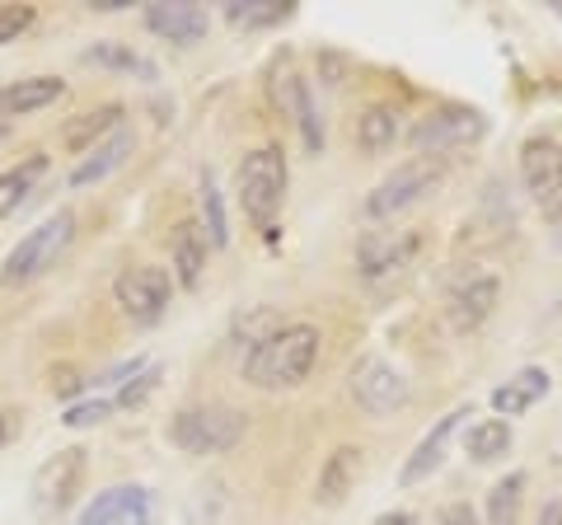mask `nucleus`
I'll use <instances>...</instances> for the list:
<instances>
[{
	"label": "nucleus",
	"instance_id": "nucleus-36",
	"mask_svg": "<svg viewBox=\"0 0 562 525\" xmlns=\"http://www.w3.org/2000/svg\"><path fill=\"white\" fill-rule=\"evenodd\" d=\"M535 525H562V502L558 498H549L539 506V516H535Z\"/></svg>",
	"mask_w": 562,
	"mask_h": 525
},
{
	"label": "nucleus",
	"instance_id": "nucleus-22",
	"mask_svg": "<svg viewBox=\"0 0 562 525\" xmlns=\"http://www.w3.org/2000/svg\"><path fill=\"white\" fill-rule=\"evenodd\" d=\"M47 155H29V160H20V165H10L5 174H0V221L5 216H14L20 206L33 198V188H38V179L47 174Z\"/></svg>",
	"mask_w": 562,
	"mask_h": 525
},
{
	"label": "nucleus",
	"instance_id": "nucleus-28",
	"mask_svg": "<svg viewBox=\"0 0 562 525\" xmlns=\"http://www.w3.org/2000/svg\"><path fill=\"white\" fill-rule=\"evenodd\" d=\"M85 62H90V66H109V71H127V76L155 80V66L140 57V52H132L127 43H94L90 52H85Z\"/></svg>",
	"mask_w": 562,
	"mask_h": 525
},
{
	"label": "nucleus",
	"instance_id": "nucleus-24",
	"mask_svg": "<svg viewBox=\"0 0 562 525\" xmlns=\"http://www.w3.org/2000/svg\"><path fill=\"white\" fill-rule=\"evenodd\" d=\"M398 142V113L394 109H384V103H375V109H366L357 118V146L366 155H384V150H394Z\"/></svg>",
	"mask_w": 562,
	"mask_h": 525
},
{
	"label": "nucleus",
	"instance_id": "nucleus-34",
	"mask_svg": "<svg viewBox=\"0 0 562 525\" xmlns=\"http://www.w3.org/2000/svg\"><path fill=\"white\" fill-rule=\"evenodd\" d=\"M20 432H24V413L20 409H0V450L20 442Z\"/></svg>",
	"mask_w": 562,
	"mask_h": 525
},
{
	"label": "nucleus",
	"instance_id": "nucleus-11",
	"mask_svg": "<svg viewBox=\"0 0 562 525\" xmlns=\"http://www.w3.org/2000/svg\"><path fill=\"white\" fill-rule=\"evenodd\" d=\"M76 525H155V498L140 483H117L76 516Z\"/></svg>",
	"mask_w": 562,
	"mask_h": 525
},
{
	"label": "nucleus",
	"instance_id": "nucleus-19",
	"mask_svg": "<svg viewBox=\"0 0 562 525\" xmlns=\"http://www.w3.org/2000/svg\"><path fill=\"white\" fill-rule=\"evenodd\" d=\"M66 94V80L57 76H29V80H14L0 90V122L5 118H24V113H38L47 103H57Z\"/></svg>",
	"mask_w": 562,
	"mask_h": 525
},
{
	"label": "nucleus",
	"instance_id": "nucleus-10",
	"mask_svg": "<svg viewBox=\"0 0 562 525\" xmlns=\"http://www.w3.org/2000/svg\"><path fill=\"white\" fill-rule=\"evenodd\" d=\"M408 380H403L390 361L380 357H361L351 366V399H357V409H366L371 417H384L408 404Z\"/></svg>",
	"mask_w": 562,
	"mask_h": 525
},
{
	"label": "nucleus",
	"instance_id": "nucleus-18",
	"mask_svg": "<svg viewBox=\"0 0 562 525\" xmlns=\"http://www.w3.org/2000/svg\"><path fill=\"white\" fill-rule=\"evenodd\" d=\"M361 469H366V455H361V446H338L324 460V469H319V483H314V502L319 506H338V502H347V493L357 488V479H361Z\"/></svg>",
	"mask_w": 562,
	"mask_h": 525
},
{
	"label": "nucleus",
	"instance_id": "nucleus-14",
	"mask_svg": "<svg viewBox=\"0 0 562 525\" xmlns=\"http://www.w3.org/2000/svg\"><path fill=\"white\" fill-rule=\"evenodd\" d=\"M140 20H146V29L155 33V38L179 43V47L202 43V38H206V24H211L206 10L192 5V0H150Z\"/></svg>",
	"mask_w": 562,
	"mask_h": 525
},
{
	"label": "nucleus",
	"instance_id": "nucleus-29",
	"mask_svg": "<svg viewBox=\"0 0 562 525\" xmlns=\"http://www.w3.org/2000/svg\"><path fill=\"white\" fill-rule=\"evenodd\" d=\"M202 216H206V239H211V249H225L231 244V225H225V206H221V188L216 179H202Z\"/></svg>",
	"mask_w": 562,
	"mask_h": 525
},
{
	"label": "nucleus",
	"instance_id": "nucleus-33",
	"mask_svg": "<svg viewBox=\"0 0 562 525\" xmlns=\"http://www.w3.org/2000/svg\"><path fill=\"white\" fill-rule=\"evenodd\" d=\"M431 525H479V512H473L469 502H450V506H441V512H436Z\"/></svg>",
	"mask_w": 562,
	"mask_h": 525
},
{
	"label": "nucleus",
	"instance_id": "nucleus-35",
	"mask_svg": "<svg viewBox=\"0 0 562 525\" xmlns=\"http://www.w3.org/2000/svg\"><path fill=\"white\" fill-rule=\"evenodd\" d=\"M80 384H85V380H80L76 371H57V376H52V390H57V394H76Z\"/></svg>",
	"mask_w": 562,
	"mask_h": 525
},
{
	"label": "nucleus",
	"instance_id": "nucleus-25",
	"mask_svg": "<svg viewBox=\"0 0 562 525\" xmlns=\"http://www.w3.org/2000/svg\"><path fill=\"white\" fill-rule=\"evenodd\" d=\"M295 14L291 0H225V20L239 29H272Z\"/></svg>",
	"mask_w": 562,
	"mask_h": 525
},
{
	"label": "nucleus",
	"instance_id": "nucleus-6",
	"mask_svg": "<svg viewBox=\"0 0 562 525\" xmlns=\"http://www.w3.org/2000/svg\"><path fill=\"white\" fill-rule=\"evenodd\" d=\"M85 450L80 446H66L57 455H47V460L38 465V474H33L29 483V502H33V512H38L43 521H57L70 502L80 498V488H85Z\"/></svg>",
	"mask_w": 562,
	"mask_h": 525
},
{
	"label": "nucleus",
	"instance_id": "nucleus-12",
	"mask_svg": "<svg viewBox=\"0 0 562 525\" xmlns=\"http://www.w3.org/2000/svg\"><path fill=\"white\" fill-rule=\"evenodd\" d=\"M272 99H277L281 118L295 122V132H301L305 150L319 155V150H324V122H319V113H314V99H310L305 76H295L291 66H277V76H272Z\"/></svg>",
	"mask_w": 562,
	"mask_h": 525
},
{
	"label": "nucleus",
	"instance_id": "nucleus-7",
	"mask_svg": "<svg viewBox=\"0 0 562 525\" xmlns=\"http://www.w3.org/2000/svg\"><path fill=\"white\" fill-rule=\"evenodd\" d=\"M483 132H487V118L479 109L446 103V109H436V113H427V118L417 122L408 142H413L417 155H427V160H441V155H450V150L483 142Z\"/></svg>",
	"mask_w": 562,
	"mask_h": 525
},
{
	"label": "nucleus",
	"instance_id": "nucleus-20",
	"mask_svg": "<svg viewBox=\"0 0 562 525\" xmlns=\"http://www.w3.org/2000/svg\"><path fill=\"white\" fill-rule=\"evenodd\" d=\"M549 371H539V366H525V371H516L506 384H497L492 390V409H497L502 417H520V413H530L543 394H549Z\"/></svg>",
	"mask_w": 562,
	"mask_h": 525
},
{
	"label": "nucleus",
	"instance_id": "nucleus-15",
	"mask_svg": "<svg viewBox=\"0 0 562 525\" xmlns=\"http://www.w3.org/2000/svg\"><path fill=\"white\" fill-rule=\"evenodd\" d=\"M417 244H422L417 235H403V231H371L357 244V262L371 282H380V277H394L398 268H408Z\"/></svg>",
	"mask_w": 562,
	"mask_h": 525
},
{
	"label": "nucleus",
	"instance_id": "nucleus-17",
	"mask_svg": "<svg viewBox=\"0 0 562 525\" xmlns=\"http://www.w3.org/2000/svg\"><path fill=\"white\" fill-rule=\"evenodd\" d=\"M206 249H211L206 225H198V221H179V225H173V239H169L173 282L188 287V291H198L202 287V268H206Z\"/></svg>",
	"mask_w": 562,
	"mask_h": 525
},
{
	"label": "nucleus",
	"instance_id": "nucleus-3",
	"mask_svg": "<svg viewBox=\"0 0 562 525\" xmlns=\"http://www.w3.org/2000/svg\"><path fill=\"white\" fill-rule=\"evenodd\" d=\"M70 239H76V212H66V206H61V212H52L47 221H38L5 254V268H0V277H5L10 287L33 282V277H43L47 268H57V258L70 249Z\"/></svg>",
	"mask_w": 562,
	"mask_h": 525
},
{
	"label": "nucleus",
	"instance_id": "nucleus-26",
	"mask_svg": "<svg viewBox=\"0 0 562 525\" xmlns=\"http://www.w3.org/2000/svg\"><path fill=\"white\" fill-rule=\"evenodd\" d=\"M464 450L479 465L502 460V455L512 450V423H506V417H483V423H473L469 436H464Z\"/></svg>",
	"mask_w": 562,
	"mask_h": 525
},
{
	"label": "nucleus",
	"instance_id": "nucleus-5",
	"mask_svg": "<svg viewBox=\"0 0 562 525\" xmlns=\"http://www.w3.org/2000/svg\"><path fill=\"white\" fill-rule=\"evenodd\" d=\"M446 179V165L441 160H427V155H417V160L398 165L390 179H380L371 188V198H366V216L371 221H390L398 212H408V206H417L427 192H436Z\"/></svg>",
	"mask_w": 562,
	"mask_h": 525
},
{
	"label": "nucleus",
	"instance_id": "nucleus-13",
	"mask_svg": "<svg viewBox=\"0 0 562 525\" xmlns=\"http://www.w3.org/2000/svg\"><path fill=\"white\" fill-rule=\"evenodd\" d=\"M497 295H502V282L492 272L460 277V282L450 287V295H446V320H450V328H454V334H473V328H479L487 314H492Z\"/></svg>",
	"mask_w": 562,
	"mask_h": 525
},
{
	"label": "nucleus",
	"instance_id": "nucleus-37",
	"mask_svg": "<svg viewBox=\"0 0 562 525\" xmlns=\"http://www.w3.org/2000/svg\"><path fill=\"white\" fill-rule=\"evenodd\" d=\"M371 525H417L408 512H384V516H375Z\"/></svg>",
	"mask_w": 562,
	"mask_h": 525
},
{
	"label": "nucleus",
	"instance_id": "nucleus-2",
	"mask_svg": "<svg viewBox=\"0 0 562 525\" xmlns=\"http://www.w3.org/2000/svg\"><path fill=\"white\" fill-rule=\"evenodd\" d=\"M235 192L239 206L262 235H277L272 225L281 216V202H286V155L277 146H258L239 160L235 169Z\"/></svg>",
	"mask_w": 562,
	"mask_h": 525
},
{
	"label": "nucleus",
	"instance_id": "nucleus-23",
	"mask_svg": "<svg viewBox=\"0 0 562 525\" xmlns=\"http://www.w3.org/2000/svg\"><path fill=\"white\" fill-rule=\"evenodd\" d=\"M117 127H122V103H103V109L80 113V118L66 122V127H61V146H66V150H94L99 136H103V132L113 136Z\"/></svg>",
	"mask_w": 562,
	"mask_h": 525
},
{
	"label": "nucleus",
	"instance_id": "nucleus-27",
	"mask_svg": "<svg viewBox=\"0 0 562 525\" xmlns=\"http://www.w3.org/2000/svg\"><path fill=\"white\" fill-rule=\"evenodd\" d=\"M520 506H525V474H506L487 493V525H520Z\"/></svg>",
	"mask_w": 562,
	"mask_h": 525
},
{
	"label": "nucleus",
	"instance_id": "nucleus-21",
	"mask_svg": "<svg viewBox=\"0 0 562 525\" xmlns=\"http://www.w3.org/2000/svg\"><path fill=\"white\" fill-rule=\"evenodd\" d=\"M132 146H136V136L127 132V127H117L109 142H99L90 155H85V160L70 169V188H90V183H99L103 174H113L122 160H127L132 155Z\"/></svg>",
	"mask_w": 562,
	"mask_h": 525
},
{
	"label": "nucleus",
	"instance_id": "nucleus-9",
	"mask_svg": "<svg viewBox=\"0 0 562 525\" xmlns=\"http://www.w3.org/2000/svg\"><path fill=\"white\" fill-rule=\"evenodd\" d=\"M520 183L543 221H562V146L553 136H530L520 146Z\"/></svg>",
	"mask_w": 562,
	"mask_h": 525
},
{
	"label": "nucleus",
	"instance_id": "nucleus-31",
	"mask_svg": "<svg viewBox=\"0 0 562 525\" xmlns=\"http://www.w3.org/2000/svg\"><path fill=\"white\" fill-rule=\"evenodd\" d=\"M155 384H160V371H155V366H146V371H136V376H132L127 384H122L117 404H122V409H136L140 399H146V394L155 390Z\"/></svg>",
	"mask_w": 562,
	"mask_h": 525
},
{
	"label": "nucleus",
	"instance_id": "nucleus-4",
	"mask_svg": "<svg viewBox=\"0 0 562 525\" xmlns=\"http://www.w3.org/2000/svg\"><path fill=\"white\" fill-rule=\"evenodd\" d=\"M169 442L183 455H221L244 442V413L225 404H192L179 409L169 423Z\"/></svg>",
	"mask_w": 562,
	"mask_h": 525
},
{
	"label": "nucleus",
	"instance_id": "nucleus-30",
	"mask_svg": "<svg viewBox=\"0 0 562 525\" xmlns=\"http://www.w3.org/2000/svg\"><path fill=\"white\" fill-rule=\"evenodd\" d=\"M109 413H113L109 399H85V404H70V409H66L61 423H66V427H90V423H103Z\"/></svg>",
	"mask_w": 562,
	"mask_h": 525
},
{
	"label": "nucleus",
	"instance_id": "nucleus-1",
	"mask_svg": "<svg viewBox=\"0 0 562 525\" xmlns=\"http://www.w3.org/2000/svg\"><path fill=\"white\" fill-rule=\"evenodd\" d=\"M319 361V328L314 324H281L244 357V380L258 390H295L305 384Z\"/></svg>",
	"mask_w": 562,
	"mask_h": 525
},
{
	"label": "nucleus",
	"instance_id": "nucleus-32",
	"mask_svg": "<svg viewBox=\"0 0 562 525\" xmlns=\"http://www.w3.org/2000/svg\"><path fill=\"white\" fill-rule=\"evenodd\" d=\"M29 24H33V5H0V43L20 38Z\"/></svg>",
	"mask_w": 562,
	"mask_h": 525
},
{
	"label": "nucleus",
	"instance_id": "nucleus-8",
	"mask_svg": "<svg viewBox=\"0 0 562 525\" xmlns=\"http://www.w3.org/2000/svg\"><path fill=\"white\" fill-rule=\"evenodd\" d=\"M113 301H117L122 314H127L132 324H140V328L160 324L165 310H169V301H173V272H169V268H150V262L117 272Z\"/></svg>",
	"mask_w": 562,
	"mask_h": 525
},
{
	"label": "nucleus",
	"instance_id": "nucleus-16",
	"mask_svg": "<svg viewBox=\"0 0 562 525\" xmlns=\"http://www.w3.org/2000/svg\"><path fill=\"white\" fill-rule=\"evenodd\" d=\"M464 417H473V409H450L446 417H441V423H436L427 436H422V442H417V450L408 455V465H403V488H413V483H422V479H431L436 474V469H441L446 465V446H450V436L454 432H460V423H464Z\"/></svg>",
	"mask_w": 562,
	"mask_h": 525
},
{
	"label": "nucleus",
	"instance_id": "nucleus-38",
	"mask_svg": "<svg viewBox=\"0 0 562 525\" xmlns=\"http://www.w3.org/2000/svg\"><path fill=\"white\" fill-rule=\"evenodd\" d=\"M5 132H10V122H0V142H5Z\"/></svg>",
	"mask_w": 562,
	"mask_h": 525
}]
</instances>
